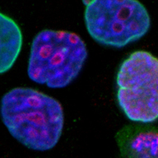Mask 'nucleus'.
<instances>
[{"label":"nucleus","mask_w":158,"mask_h":158,"mask_svg":"<svg viewBox=\"0 0 158 158\" xmlns=\"http://www.w3.org/2000/svg\"><path fill=\"white\" fill-rule=\"evenodd\" d=\"M121 152L127 158H158V131H140L123 141Z\"/></svg>","instance_id":"nucleus-6"},{"label":"nucleus","mask_w":158,"mask_h":158,"mask_svg":"<svg viewBox=\"0 0 158 158\" xmlns=\"http://www.w3.org/2000/svg\"><path fill=\"white\" fill-rule=\"evenodd\" d=\"M117 100L131 121L149 123L158 119V59L136 51L122 63L117 73Z\"/></svg>","instance_id":"nucleus-4"},{"label":"nucleus","mask_w":158,"mask_h":158,"mask_svg":"<svg viewBox=\"0 0 158 158\" xmlns=\"http://www.w3.org/2000/svg\"><path fill=\"white\" fill-rule=\"evenodd\" d=\"M87 56L85 43L77 34L44 29L32 40L28 76L51 89L64 88L78 76Z\"/></svg>","instance_id":"nucleus-2"},{"label":"nucleus","mask_w":158,"mask_h":158,"mask_svg":"<svg viewBox=\"0 0 158 158\" xmlns=\"http://www.w3.org/2000/svg\"><path fill=\"white\" fill-rule=\"evenodd\" d=\"M85 24L96 42L120 48L143 37L150 17L138 0H82Z\"/></svg>","instance_id":"nucleus-3"},{"label":"nucleus","mask_w":158,"mask_h":158,"mask_svg":"<svg viewBox=\"0 0 158 158\" xmlns=\"http://www.w3.org/2000/svg\"><path fill=\"white\" fill-rule=\"evenodd\" d=\"M22 33L15 20L0 13V74L14 66L22 47Z\"/></svg>","instance_id":"nucleus-5"},{"label":"nucleus","mask_w":158,"mask_h":158,"mask_svg":"<svg viewBox=\"0 0 158 158\" xmlns=\"http://www.w3.org/2000/svg\"><path fill=\"white\" fill-rule=\"evenodd\" d=\"M0 115L11 136L32 150L54 148L64 126L61 104L32 88L18 87L4 94L0 103Z\"/></svg>","instance_id":"nucleus-1"}]
</instances>
